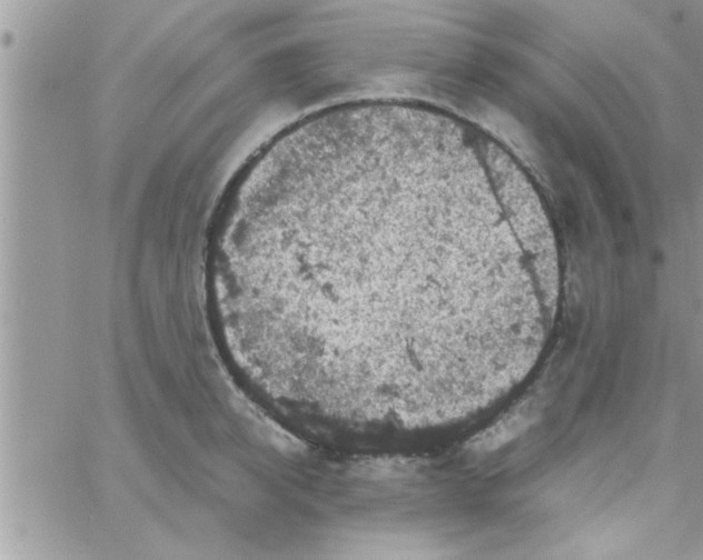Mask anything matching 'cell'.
<instances>
[{
    "label": "cell",
    "mask_w": 703,
    "mask_h": 560,
    "mask_svg": "<svg viewBox=\"0 0 703 560\" xmlns=\"http://www.w3.org/2000/svg\"><path fill=\"white\" fill-rule=\"evenodd\" d=\"M468 207L445 178L387 157L286 186L249 260L248 299L265 337L347 374L433 369L464 343L475 309L452 279L475 237Z\"/></svg>",
    "instance_id": "1"
}]
</instances>
